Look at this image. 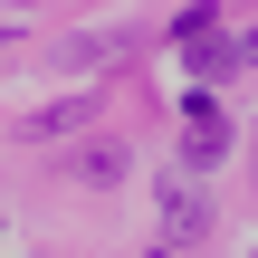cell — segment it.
<instances>
[{
  "mask_svg": "<svg viewBox=\"0 0 258 258\" xmlns=\"http://www.w3.org/2000/svg\"><path fill=\"white\" fill-rule=\"evenodd\" d=\"M239 67H258V29H239Z\"/></svg>",
  "mask_w": 258,
  "mask_h": 258,
  "instance_id": "cell-4",
  "label": "cell"
},
{
  "mask_svg": "<svg viewBox=\"0 0 258 258\" xmlns=\"http://www.w3.org/2000/svg\"><path fill=\"white\" fill-rule=\"evenodd\" d=\"M77 172H86L96 191H105V182H124V144H115V134H96V144L77 153Z\"/></svg>",
  "mask_w": 258,
  "mask_h": 258,
  "instance_id": "cell-3",
  "label": "cell"
},
{
  "mask_svg": "<svg viewBox=\"0 0 258 258\" xmlns=\"http://www.w3.org/2000/svg\"><path fill=\"white\" fill-rule=\"evenodd\" d=\"M249 172H258V153H249Z\"/></svg>",
  "mask_w": 258,
  "mask_h": 258,
  "instance_id": "cell-5",
  "label": "cell"
},
{
  "mask_svg": "<svg viewBox=\"0 0 258 258\" xmlns=\"http://www.w3.org/2000/svg\"><path fill=\"white\" fill-rule=\"evenodd\" d=\"M163 230H172V239H201V230H211V201H201L191 182H163Z\"/></svg>",
  "mask_w": 258,
  "mask_h": 258,
  "instance_id": "cell-2",
  "label": "cell"
},
{
  "mask_svg": "<svg viewBox=\"0 0 258 258\" xmlns=\"http://www.w3.org/2000/svg\"><path fill=\"white\" fill-rule=\"evenodd\" d=\"M230 153V115L211 105V96H191V115H182V163H220Z\"/></svg>",
  "mask_w": 258,
  "mask_h": 258,
  "instance_id": "cell-1",
  "label": "cell"
}]
</instances>
